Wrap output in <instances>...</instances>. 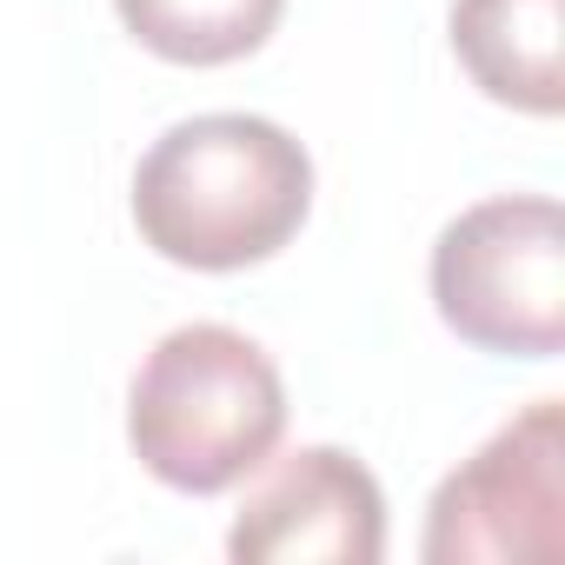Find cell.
I'll return each instance as SVG.
<instances>
[{
    "mask_svg": "<svg viewBox=\"0 0 565 565\" xmlns=\"http://www.w3.org/2000/svg\"><path fill=\"white\" fill-rule=\"evenodd\" d=\"M439 320L499 360L565 353V213L552 193H492L433 239Z\"/></svg>",
    "mask_w": 565,
    "mask_h": 565,
    "instance_id": "cell-3",
    "label": "cell"
},
{
    "mask_svg": "<svg viewBox=\"0 0 565 565\" xmlns=\"http://www.w3.org/2000/svg\"><path fill=\"white\" fill-rule=\"evenodd\" d=\"M313 213L307 147L259 114L173 120L134 167L140 239L193 273H239L294 246Z\"/></svg>",
    "mask_w": 565,
    "mask_h": 565,
    "instance_id": "cell-1",
    "label": "cell"
},
{
    "mask_svg": "<svg viewBox=\"0 0 565 565\" xmlns=\"http://www.w3.org/2000/svg\"><path fill=\"white\" fill-rule=\"evenodd\" d=\"M452 54L499 107H565V0H452Z\"/></svg>",
    "mask_w": 565,
    "mask_h": 565,
    "instance_id": "cell-6",
    "label": "cell"
},
{
    "mask_svg": "<svg viewBox=\"0 0 565 565\" xmlns=\"http://www.w3.org/2000/svg\"><path fill=\"white\" fill-rule=\"evenodd\" d=\"M226 552L239 565H380L386 492L340 446L287 452L239 505Z\"/></svg>",
    "mask_w": 565,
    "mask_h": 565,
    "instance_id": "cell-5",
    "label": "cell"
},
{
    "mask_svg": "<svg viewBox=\"0 0 565 565\" xmlns=\"http://www.w3.org/2000/svg\"><path fill=\"white\" fill-rule=\"evenodd\" d=\"M287 433V386L259 340L220 320L173 327L134 373L127 446L134 459L193 499H213L259 472Z\"/></svg>",
    "mask_w": 565,
    "mask_h": 565,
    "instance_id": "cell-2",
    "label": "cell"
},
{
    "mask_svg": "<svg viewBox=\"0 0 565 565\" xmlns=\"http://www.w3.org/2000/svg\"><path fill=\"white\" fill-rule=\"evenodd\" d=\"M565 552V399H532L426 505V565H519Z\"/></svg>",
    "mask_w": 565,
    "mask_h": 565,
    "instance_id": "cell-4",
    "label": "cell"
},
{
    "mask_svg": "<svg viewBox=\"0 0 565 565\" xmlns=\"http://www.w3.org/2000/svg\"><path fill=\"white\" fill-rule=\"evenodd\" d=\"M120 28L173 67H226L273 41L287 0H114Z\"/></svg>",
    "mask_w": 565,
    "mask_h": 565,
    "instance_id": "cell-7",
    "label": "cell"
}]
</instances>
